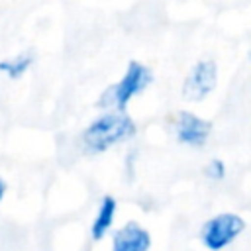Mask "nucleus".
<instances>
[{
	"mask_svg": "<svg viewBox=\"0 0 251 251\" xmlns=\"http://www.w3.org/2000/svg\"><path fill=\"white\" fill-rule=\"evenodd\" d=\"M135 133V122L127 116V112L108 110L94 118L80 133V143L86 153L98 155L108 151L110 147L129 139Z\"/></svg>",
	"mask_w": 251,
	"mask_h": 251,
	"instance_id": "1",
	"label": "nucleus"
},
{
	"mask_svg": "<svg viewBox=\"0 0 251 251\" xmlns=\"http://www.w3.org/2000/svg\"><path fill=\"white\" fill-rule=\"evenodd\" d=\"M204 175H206L208 178H212V180H222V178L226 176V163H224L222 159H218V157L210 159V161L204 165Z\"/></svg>",
	"mask_w": 251,
	"mask_h": 251,
	"instance_id": "9",
	"label": "nucleus"
},
{
	"mask_svg": "<svg viewBox=\"0 0 251 251\" xmlns=\"http://www.w3.org/2000/svg\"><path fill=\"white\" fill-rule=\"evenodd\" d=\"M218 82V67L212 59H200L196 61L182 82V96L192 102L204 100Z\"/></svg>",
	"mask_w": 251,
	"mask_h": 251,
	"instance_id": "4",
	"label": "nucleus"
},
{
	"mask_svg": "<svg viewBox=\"0 0 251 251\" xmlns=\"http://www.w3.org/2000/svg\"><path fill=\"white\" fill-rule=\"evenodd\" d=\"M212 131V124L192 112H178L175 118V135L176 141L190 147H202Z\"/></svg>",
	"mask_w": 251,
	"mask_h": 251,
	"instance_id": "5",
	"label": "nucleus"
},
{
	"mask_svg": "<svg viewBox=\"0 0 251 251\" xmlns=\"http://www.w3.org/2000/svg\"><path fill=\"white\" fill-rule=\"evenodd\" d=\"M151 233L137 222H126L112 235V251H149Z\"/></svg>",
	"mask_w": 251,
	"mask_h": 251,
	"instance_id": "6",
	"label": "nucleus"
},
{
	"mask_svg": "<svg viewBox=\"0 0 251 251\" xmlns=\"http://www.w3.org/2000/svg\"><path fill=\"white\" fill-rule=\"evenodd\" d=\"M116 212H118V202L112 194H106L102 196V200L98 202V210L92 218V224H90V237L92 241H100L112 227L114 224V218H116Z\"/></svg>",
	"mask_w": 251,
	"mask_h": 251,
	"instance_id": "7",
	"label": "nucleus"
},
{
	"mask_svg": "<svg viewBox=\"0 0 251 251\" xmlns=\"http://www.w3.org/2000/svg\"><path fill=\"white\" fill-rule=\"evenodd\" d=\"M245 229V220L233 212H222L204 222L200 239L208 251H222L231 245Z\"/></svg>",
	"mask_w": 251,
	"mask_h": 251,
	"instance_id": "3",
	"label": "nucleus"
},
{
	"mask_svg": "<svg viewBox=\"0 0 251 251\" xmlns=\"http://www.w3.org/2000/svg\"><path fill=\"white\" fill-rule=\"evenodd\" d=\"M31 65H33V53L22 51L12 57L0 59V73L6 75L10 80H18L31 69Z\"/></svg>",
	"mask_w": 251,
	"mask_h": 251,
	"instance_id": "8",
	"label": "nucleus"
},
{
	"mask_svg": "<svg viewBox=\"0 0 251 251\" xmlns=\"http://www.w3.org/2000/svg\"><path fill=\"white\" fill-rule=\"evenodd\" d=\"M249 57H251V53H249Z\"/></svg>",
	"mask_w": 251,
	"mask_h": 251,
	"instance_id": "11",
	"label": "nucleus"
},
{
	"mask_svg": "<svg viewBox=\"0 0 251 251\" xmlns=\"http://www.w3.org/2000/svg\"><path fill=\"white\" fill-rule=\"evenodd\" d=\"M6 182H4V178L0 176V204H2V200H4V196H6Z\"/></svg>",
	"mask_w": 251,
	"mask_h": 251,
	"instance_id": "10",
	"label": "nucleus"
},
{
	"mask_svg": "<svg viewBox=\"0 0 251 251\" xmlns=\"http://www.w3.org/2000/svg\"><path fill=\"white\" fill-rule=\"evenodd\" d=\"M153 80V73L147 65L139 61H129L126 73L120 76L118 82L110 84L98 98V106L106 110L126 112L129 100L137 94H141Z\"/></svg>",
	"mask_w": 251,
	"mask_h": 251,
	"instance_id": "2",
	"label": "nucleus"
}]
</instances>
